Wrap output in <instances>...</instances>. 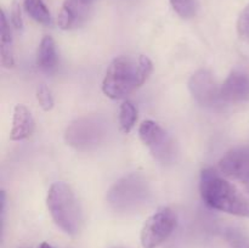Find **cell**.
Segmentation results:
<instances>
[{"label": "cell", "instance_id": "obj_20", "mask_svg": "<svg viewBox=\"0 0 249 248\" xmlns=\"http://www.w3.org/2000/svg\"><path fill=\"white\" fill-rule=\"evenodd\" d=\"M38 248H53V247L51 245H49L48 242H43L38 246Z\"/></svg>", "mask_w": 249, "mask_h": 248}, {"label": "cell", "instance_id": "obj_14", "mask_svg": "<svg viewBox=\"0 0 249 248\" xmlns=\"http://www.w3.org/2000/svg\"><path fill=\"white\" fill-rule=\"evenodd\" d=\"M119 126L124 134H129L134 128L138 119V111L136 107L130 101L125 100L119 107Z\"/></svg>", "mask_w": 249, "mask_h": 248}, {"label": "cell", "instance_id": "obj_2", "mask_svg": "<svg viewBox=\"0 0 249 248\" xmlns=\"http://www.w3.org/2000/svg\"><path fill=\"white\" fill-rule=\"evenodd\" d=\"M48 209L56 225L67 235L75 236L82 225V214L74 192L65 182H53L46 197Z\"/></svg>", "mask_w": 249, "mask_h": 248}, {"label": "cell", "instance_id": "obj_19", "mask_svg": "<svg viewBox=\"0 0 249 248\" xmlns=\"http://www.w3.org/2000/svg\"><path fill=\"white\" fill-rule=\"evenodd\" d=\"M11 23L14 28L21 29L23 26V21H22V12L21 6L17 2H14L11 7Z\"/></svg>", "mask_w": 249, "mask_h": 248}, {"label": "cell", "instance_id": "obj_22", "mask_svg": "<svg viewBox=\"0 0 249 248\" xmlns=\"http://www.w3.org/2000/svg\"><path fill=\"white\" fill-rule=\"evenodd\" d=\"M80 1L84 2V4H87V5H90L92 1H94V0H80Z\"/></svg>", "mask_w": 249, "mask_h": 248}, {"label": "cell", "instance_id": "obj_9", "mask_svg": "<svg viewBox=\"0 0 249 248\" xmlns=\"http://www.w3.org/2000/svg\"><path fill=\"white\" fill-rule=\"evenodd\" d=\"M89 5L80 0H65L58 12L57 24L61 29H71L84 19Z\"/></svg>", "mask_w": 249, "mask_h": 248}, {"label": "cell", "instance_id": "obj_7", "mask_svg": "<svg viewBox=\"0 0 249 248\" xmlns=\"http://www.w3.org/2000/svg\"><path fill=\"white\" fill-rule=\"evenodd\" d=\"M192 96L204 106H211L220 100V88L216 87L213 77L208 71L201 70L195 73L189 82Z\"/></svg>", "mask_w": 249, "mask_h": 248}, {"label": "cell", "instance_id": "obj_17", "mask_svg": "<svg viewBox=\"0 0 249 248\" xmlns=\"http://www.w3.org/2000/svg\"><path fill=\"white\" fill-rule=\"evenodd\" d=\"M36 100L44 111H50L53 107V99L50 89L45 84L39 85L36 89Z\"/></svg>", "mask_w": 249, "mask_h": 248}, {"label": "cell", "instance_id": "obj_11", "mask_svg": "<svg viewBox=\"0 0 249 248\" xmlns=\"http://www.w3.org/2000/svg\"><path fill=\"white\" fill-rule=\"evenodd\" d=\"M0 58L4 67H14V40H12L11 28L2 10L0 12Z\"/></svg>", "mask_w": 249, "mask_h": 248}, {"label": "cell", "instance_id": "obj_1", "mask_svg": "<svg viewBox=\"0 0 249 248\" xmlns=\"http://www.w3.org/2000/svg\"><path fill=\"white\" fill-rule=\"evenodd\" d=\"M199 191L204 203L212 209L249 218V198L213 168L201 173Z\"/></svg>", "mask_w": 249, "mask_h": 248}, {"label": "cell", "instance_id": "obj_4", "mask_svg": "<svg viewBox=\"0 0 249 248\" xmlns=\"http://www.w3.org/2000/svg\"><path fill=\"white\" fill-rule=\"evenodd\" d=\"M177 226V215L168 207L160 208L143 224L140 240L142 248H157L168 240Z\"/></svg>", "mask_w": 249, "mask_h": 248}, {"label": "cell", "instance_id": "obj_16", "mask_svg": "<svg viewBox=\"0 0 249 248\" xmlns=\"http://www.w3.org/2000/svg\"><path fill=\"white\" fill-rule=\"evenodd\" d=\"M153 71V63L147 56L140 55L138 57V77H139V83L140 85H142L146 80L148 79V77L151 75Z\"/></svg>", "mask_w": 249, "mask_h": 248}, {"label": "cell", "instance_id": "obj_10", "mask_svg": "<svg viewBox=\"0 0 249 248\" xmlns=\"http://www.w3.org/2000/svg\"><path fill=\"white\" fill-rule=\"evenodd\" d=\"M34 119L31 112L24 105H17L14 109L12 129L10 139L12 141H21L32 135L34 131Z\"/></svg>", "mask_w": 249, "mask_h": 248}, {"label": "cell", "instance_id": "obj_18", "mask_svg": "<svg viewBox=\"0 0 249 248\" xmlns=\"http://www.w3.org/2000/svg\"><path fill=\"white\" fill-rule=\"evenodd\" d=\"M237 32L241 39L249 41V5L241 12L240 17H238Z\"/></svg>", "mask_w": 249, "mask_h": 248}, {"label": "cell", "instance_id": "obj_15", "mask_svg": "<svg viewBox=\"0 0 249 248\" xmlns=\"http://www.w3.org/2000/svg\"><path fill=\"white\" fill-rule=\"evenodd\" d=\"M173 10L182 18H190L196 14L195 0H170Z\"/></svg>", "mask_w": 249, "mask_h": 248}, {"label": "cell", "instance_id": "obj_21", "mask_svg": "<svg viewBox=\"0 0 249 248\" xmlns=\"http://www.w3.org/2000/svg\"><path fill=\"white\" fill-rule=\"evenodd\" d=\"M243 185H245V186H246V189H247L248 190V191H249V177H247V179H246V180H243Z\"/></svg>", "mask_w": 249, "mask_h": 248}, {"label": "cell", "instance_id": "obj_3", "mask_svg": "<svg viewBox=\"0 0 249 248\" xmlns=\"http://www.w3.org/2000/svg\"><path fill=\"white\" fill-rule=\"evenodd\" d=\"M138 77V60L129 56H118L109 63L102 80V91L112 100H119L140 88Z\"/></svg>", "mask_w": 249, "mask_h": 248}, {"label": "cell", "instance_id": "obj_6", "mask_svg": "<svg viewBox=\"0 0 249 248\" xmlns=\"http://www.w3.org/2000/svg\"><path fill=\"white\" fill-rule=\"evenodd\" d=\"M139 136L158 159H162L169 153L170 142L167 133L156 122L150 119L143 121L139 126Z\"/></svg>", "mask_w": 249, "mask_h": 248}, {"label": "cell", "instance_id": "obj_5", "mask_svg": "<svg viewBox=\"0 0 249 248\" xmlns=\"http://www.w3.org/2000/svg\"><path fill=\"white\" fill-rule=\"evenodd\" d=\"M219 170L225 177L243 181L249 177V147L229 151L219 160Z\"/></svg>", "mask_w": 249, "mask_h": 248}, {"label": "cell", "instance_id": "obj_13", "mask_svg": "<svg viewBox=\"0 0 249 248\" xmlns=\"http://www.w3.org/2000/svg\"><path fill=\"white\" fill-rule=\"evenodd\" d=\"M23 7L27 14L38 23L49 26L51 23V15L43 0H24Z\"/></svg>", "mask_w": 249, "mask_h": 248}, {"label": "cell", "instance_id": "obj_12", "mask_svg": "<svg viewBox=\"0 0 249 248\" xmlns=\"http://www.w3.org/2000/svg\"><path fill=\"white\" fill-rule=\"evenodd\" d=\"M57 63V51L56 44L51 36L45 35L40 41L36 53V65L44 71H50Z\"/></svg>", "mask_w": 249, "mask_h": 248}, {"label": "cell", "instance_id": "obj_8", "mask_svg": "<svg viewBox=\"0 0 249 248\" xmlns=\"http://www.w3.org/2000/svg\"><path fill=\"white\" fill-rule=\"evenodd\" d=\"M220 100L226 102H243L249 100V75L242 71H232L220 87Z\"/></svg>", "mask_w": 249, "mask_h": 248}]
</instances>
